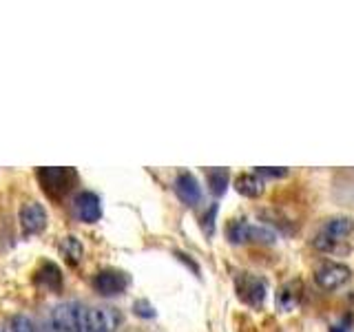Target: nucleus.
<instances>
[{
  "instance_id": "1",
  "label": "nucleus",
  "mask_w": 354,
  "mask_h": 332,
  "mask_svg": "<svg viewBox=\"0 0 354 332\" xmlns=\"http://www.w3.org/2000/svg\"><path fill=\"white\" fill-rule=\"evenodd\" d=\"M354 230V219L352 217H330L326 219V224L321 226V230L315 235V248L321 252H332L341 246V241L346 239L350 232Z\"/></svg>"
},
{
  "instance_id": "2",
  "label": "nucleus",
  "mask_w": 354,
  "mask_h": 332,
  "mask_svg": "<svg viewBox=\"0 0 354 332\" xmlns=\"http://www.w3.org/2000/svg\"><path fill=\"white\" fill-rule=\"evenodd\" d=\"M235 290H237V297L246 306L261 308L263 302H266V293H268V288H266V282L261 279V277H257V275H252V273H237L235 275Z\"/></svg>"
},
{
  "instance_id": "3",
  "label": "nucleus",
  "mask_w": 354,
  "mask_h": 332,
  "mask_svg": "<svg viewBox=\"0 0 354 332\" xmlns=\"http://www.w3.org/2000/svg\"><path fill=\"white\" fill-rule=\"evenodd\" d=\"M352 277V270L341 261H324L315 268V282L321 290H339L341 286H346Z\"/></svg>"
},
{
  "instance_id": "4",
  "label": "nucleus",
  "mask_w": 354,
  "mask_h": 332,
  "mask_svg": "<svg viewBox=\"0 0 354 332\" xmlns=\"http://www.w3.org/2000/svg\"><path fill=\"white\" fill-rule=\"evenodd\" d=\"M93 288H95V293H100L102 297H118L129 288V275L115 268L100 270L93 277Z\"/></svg>"
},
{
  "instance_id": "5",
  "label": "nucleus",
  "mask_w": 354,
  "mask_h": 332,
  "mask_svg": "<svg viewBox=\"0 0 354 332\" xmlns=\"http://www.w3.org/2000/svg\"><path fill=\"white\" fill-rule=\"evenodd\" d=\"M38 177L44 186V191H47L51 197H60L62 193L69 191L75 173L69 169H40Z\"/></svg>"
},
{
  "instance_id": "6",
  "label": "nucleus",
  "mask_w": 354,
  "mask_h": 332,
  "mask_svg": "<svg viewBox=\"0 0 354 332\" xmlns=\"http://www.w3.org/2000/svg\"><path fill=\"white\" fill-rule=\"evenodd\" d=\"M120 321H122V317L115 308H88L86 310V330L88 332H115Z\"/></svg>"
},
{
  "instance_id": "7",
  "label": "nucleus",
  "mask_w": 354,
  "mask_h": 332,
  "mask_svg": "<svg viewBox=\"0 0 354 332\" xmlns=\"http://www.w3.org/2000/svg\"><path fill=\"white\" fill-rule=\"evenodd\" d=\"M73 210L80 221L84 224H95V221L102 217V204H100V197L91 191H82L77 193L73 199Z\"/></svg>"
},
{
  "instance_id": "8",
  "label": "nucleus",
  "mask_w": 354,
  "mask_h": 332,
  "mask_svg": "<svg viewBox=\"0 0 354 332\" xmlns=\"http://www.w3.org/2000/svg\"><path fill=\"white\" fill-rule=\"evenodd\" d=\"M20 226H22V230H25V235H36V232H42L44 226H47V210L36 202L25 204L20 210Z\"/></svg>"
},
{
  "instance_id": "9",
  "label": "nucleus",
  "mask_w": 354,
  "mask_h": 332,
  "mask_svg": "<svg viewBox=\"0 0 354 332\" xmlns=\"http://www.w3.org/2000/svg\"><path fill=\"white\" fill-rule=\"evenodd\" d=\"M175 193L186 206H195L199 204V199H202V186H199L197 177L193 173L184 171L175 177Z\"/></svg>"
},
{
  "instance_id": "10",
  "label": "nucleus",
  "mask_w": 354,
  "mask_h": 332,
  "mask_svg": "<svg viewBox=\"0 0 354 332\" xmlns=\"http://www.w3.org/2000/svg\"><path fill=\"white\" fill-rule=\"evenodd\" d=\"M235 191L243 197H259L263 191H266V182L263 177H259L254 171H248V173H239L235 177Z\"/></svg>"
},
{
  "instance_id": "11",
  "label": "nucleus",
  "mask_w": 354,
  "mask_h": 332,
  "mask_svg": "<svg viewBox=\"0 0 354 332\" xmlns=\"http://www.w3.org/2000/svg\"><path fill=\"white\" fill-rule=\"evenodd\" d=\"M299 302H301V284L297 279L283 284L279 293H277V308H279V313H292Z\"/></svg>"
},
{
  "instance_id": "12",
  "label": "nucleus",
  "mask_w": 354,
  "mask_h": 332,
  "mask_svg": "<svg viewBox=\"0 0 354 332\" xmlns=\"http://www.w3.org/2000/svg\"><path fill=\"white\" fill-rule=\"evenodd\" d=\"M206 182H208V188L213 195H224L226 188L230 186V173L228 169H210L206 171Z\"/></svg>"
},
{
  "instance_id": "13",
  "label": "nucleus",
  "mask_w": 354,
  "mask_h": 332,
  "mask_svg": "<svg viewBox=\"0 0 354 332\" xmlns=\"http://www.w3.org/2000/svg\"><path fill=\"white\" fill-rule=\"evenodd\" d=\"M226 237L230 243H246L250 241V221L232 219L226 226Z\"/></svg>"
},
{
  "instance_id": "14",
  "label": "nucleus",
  "mask_w": 354,
  "mask_h": 332,
  "mask_svg": "<svg viewBox=\"0 0 354 332\" xmlns=\"http://www.w3.org/2000/svg\"><path fill=\"white\" fill-rule=\"evenodd\" d=\"M60 252L64 255V259L69 264H77L82 257V243L77 241V237H64L60 243Z\"/></svg>"
},
{
  "instance_id": "15",
  "label": "nucleus",
  "mask_w": 354,
  "mask_h": 332,
  "mask_svg": "<svg viewBox=\"0 0 354 332\" xmlns=\"http://www.w3.org/2000/svg\"><path fill=\"white\" fill-rule=\"evenodd\" d=\"M38 282H40V284H47L49 288H60L62 277H60L58 266H53V264H44L42 268H40V273H38Z\"/></svg>"
},
{
  "instance_id": "16",
  "label": "nucleus",
  "mask_w": 354,
  "mask_h": 332,
  "mask_svg": "<svg viewBox=\"0 0 354 332\" xmlns=\"http://www.w3.org/2000/svg\"><path fill=\"white\" fill-rule=\"evenodd\" d=\"M5 332H36V326H33V321L25 315H18L14 317L7 324Z\"/></svg>"
},
{
  "instance_id": "17",
  "label": "nucleus",
  "mask_w": 354,
  "mask_h": 332,
  "mask_svg": "<svg viewBox=\"0 0 354 332\" xmlns=\"http://www.w3.org/2000/svg\"><path fill=\"white\" fill-rule=\"evenodd\" d=\"M254 173H257L259 177H270V180H281V177H286L288 173V169H283V166H272V169H268V166H259V169H254Z\"/></svg>"
},
{
  "instance_id": "18",
  "label": "nucleus",
  "mask_w": 354,
  "mask_h": 332,
  "mask_svg": "<svg viewBox=\"0 0 354 332\" xmlns=\"http://www.w3.org/2000/svg\"><path fill=\"white\" fill-rule=\"evenodd\" d=\"M215 215H217V204L210 206V208L206 210L204 219H202V226H204V230H206V235H213V219H215Z\"/></svg>"
},
{
  "instance_id": "19",
  "label": "nucleus",
  "mask_w": 354,
  "mask_h": 332,
  "mask_svg": "<svg viewBox=\"0 0 354 332\" xmlns=\"http://www.w3.org/2000/svg\"><path fill=\"white\" fill-rule=\"evenodd\" d=\"M133 308H136V315H140V317H149V319H151V317H155L153 306H151V304H147V302H138Z\"/></svg>"
},
{
  "instance_id": "20",
  "label": "nucleus",
  "mask_w": 354,
  "mask_h": 332,
  "mask_svg": "<svg viewBox=\"0 0 354 332\" xmlns=\"http://www.w3.org/2000/svg\"><path fill=\"white\" fill-rule=\"evenodd\" d=\"M330 332H346V330H343V328H341V326H335V328H332V330H330Z\"/></svg>"
}]
</instances>
